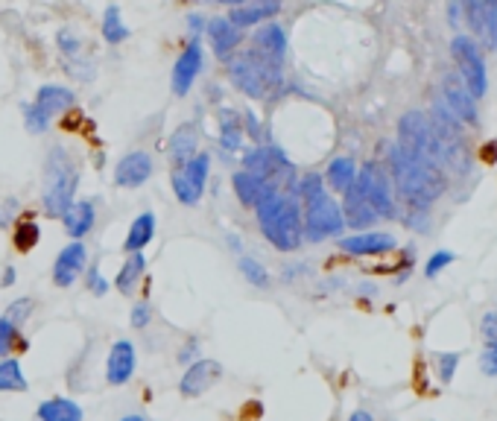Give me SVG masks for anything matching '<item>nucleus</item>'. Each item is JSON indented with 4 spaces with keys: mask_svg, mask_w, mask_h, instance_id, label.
I'll return each instance as SVG.
<instances>
[{
    "mask_svg": "<svg viewBox=\"0 0 497 421\" xmlns=\"http://www.w3.org/2000/svg\"><path fill=\"white\" fill-rule=\"evenodd\" d=\"M389 173H393V187L398 196L412 208H430L445 191V170L412 155L398 141L389 146Z\"/></svg>",
    "mask_w": 497,
    "mask_h": 421,
    "instance_id": "1",
    "label": "nucleus"
},
{
    "mask_svg": "<svg viewBox=\"0 0 497 421\" xmlns=\"http://www.w3.org/2000/svg\"><path fill=\"white\" fill-rule=\"evenodd\" d=\"M258 226L263 231V237L278 249V252H295L304 244V231H302V205L295 194L287 191H275L263 199L255 208Z\"/></svg>",
    "mask_w": 497,
    "mask_h": 421,
    "instance_id": "2",
    "label": "nucleus"
},
{
    "mask_svg": "<svg viewBox=\"0 0 497 421\" xmlns=\"http://www.w3.org/2000/svg\"><path fill=\"white\" fill-rule=\"evenodd\" d=\"M79 185V167L65 146H53L45 164V214L59 217L73 205Z\"/></svg>",
    "mask_w": 497,
    "mask_h": 421,
    "instance_id": "3",
    "label": "nucleus"
},
{
    "mask_svg": "<svg viewBox=\"0 0 497 421\" xmlns=\"http://www.w3.org/2000/svg\"><path fill=\"white\" fill-rule=\"evenodd\" d=\"M228 77L246 97L263 100L281 86V65L261 56L255 47H249L228 62Z\"/></svg>",
    "mask_w": 497,
    "mask_h": 421,
    "instance_id": "4",
    "label": "nucleus"
},
{
    "mask_svg": "<svg viewBox=\"0 0 497 421\" xmlns=\"http://www.w3.org/2000/svg\"><path fill=\"white\" fill-rule=\"evenodd\" d=\"M243 170L263 178L267 185L281 187V191H287V194H295V185H299L293 161L272 144L252 146V150L243 155Z\"/></svg>",
    "mask_w": 497,
    "mask_h": 421,
    "instance_id": "5",
    "label": "nucleus"
},
{
    "mask_svg": "<svg viewBox=\"0 0 497 421\" xmlns=\"http://www.w3.org/2000/svg\"><path fill=\"white\" fill-rule=\"evenodd\" d=\"M302 205V231L308 244H322V240L340 235L343 231V210L336 205V199L322 191L311 199H304Z\"/></svg>",
    "mask_w": 497,
    "mask_h": 421,
    "instance_id": "6",
    "label": "nucleus"
},
{
    "mask_svg": "<svg viewBox=\"0 0 497 421\" xmlns=\"http://www.w3.org/2000/svg\"><path fill=\"white\" fill-rule=\"evenodd\" d=\"M398 144L410 150L412 155L425 158L442 167V150H439V138L433 132L430 118H425L421 111H407L398 123Z\"/></svg>",
    "mask_w": 497,
    "mask_h": 421,
    "instance_id": "7",
    "label": "nucleus"
},
{
    "mask_svg": "<svg viewBox=\"0 0 497 421\" xmlns=\"http://www.w3.org/2000/svg\"><path fill=\"white\" fill-rule=\"evenodd\" d=\"M357 191L363 194V199L369 205H372V210L380 217L393 219L398 214L395 208V194H393V182H389L386 170L375 161H369L363 167H357Z\"/></svg>",
    "mask_w": 497,
    "mask_h": 421,
    "instance_id": "8",
    "label": "nucleus"
},
{
    "mask_svg": "<svg viewBox=\"0 0 497 421\" xmlns=\"http://www.w3.org/2000/svg\"><path fill=\"white\" fill-rule=\"evenodd\" d=\"M451 53H453V59H457L462 86L468 88L471 97L474 100L485 97V91H489V77H485V62L480 56L477 41L468 36H453Z\"/></svg>",
    "mask_w": 497,
    "mask_h": 421,
    "instance_id": "9",
    "label": "nucleus"
},
{
    "mask_svg": "<svg viewBox=\"0 0 497 421\" xmlns=\"http://www.w3.org/2000/svg\"><path fill=\"white\" fill-rule=\"evenodd\" d=\"M208 173H211V158L205 153H196L190 161L173 167V194L182 205H199V199L205 194V185H208Z\"/></svg>",
    "mask_w": 497,
    "mask_h": 421,
    "instance_id": "10",
    "label": "nucleus"
},
{
    "mask_svg": "<svg viewBox=\"0 0 497 421\" xmlns=\"http://www.w3.org/2000/svg\"><path fill=\"white\" fill-rule=\"evenodd\" d=\"M220 377H223V366L217 360H196L185 368L182 381H178V392L185 398H199V395H205Z\"/></svg>",
    "mask_w": 497,
    "mask_h": 421,
    "instance_id": "11",
    "label": "nucleus"
},
{
    "mask_svg": "<svg viewBox=\"0 0 497 421\" xmlns=\"http://www.w3.org/2000/svg\"><path fill=\"white\" fill-rule=\"evenodd\" d=\"M442 94H445L442 105H445L453 118H457L460 123L477 126V100L471 97L460 77H445V82H442Z\"/></svg>",
    "mask_w": 497,
    "mask_h": 421,
    "instance_id": "12",
    "label": "nucleus"
},
{
    "mask_svg": "<svg viewBox=\"0 0 497 421\" xmlns=\"http://www.w3.org/2000/svg\"><path fill=\"white\" fill-rule=\"evenodd\" d=\"M462 15L468 18L474 36L489 50H497V4H485V0H471L462 6Z\"/></svg>",
    "mask_w": 497,
    "mask_h": 421,
    "instance_id": "13",
    "label": "nucleus"
},
{
    "mask_svg": "<svg viewBox=\"0 0 497 421\" xmlns=\"http://www.w3.org/2000/svg\"><path fill=\"white\" fill-rule=\"evenodd\" d=\"M205 36L211 41V50L220 62H231L237 56V50L243 45V36L237 27L228 24V18H211L205 21Z\"/></svg>",
    "mask_w": 497,
    "mask_h": 421,
    "instance_id": "14",
    "label": "nucleus"
},
{
    "mask_svg": "<svg viewBox=\"0 0 497 421\" xmlns=\"http://www.w3.org/2000/svg\"><path fill=\"white\" fill-rule=\"evenodd\" d=\"M86 263H88V249L82 246L79 240L68 244L59 252L56 263H53V281H56V287H70V284L82 276Z\"/></svg>",
    "mask_w": 497,
    "mask_h": 421,
    "instance_id": "15",
    "label": "nucleus"
},
{
    "mask_svg": "<svg viewBox=\"0 0 497 421\" xmlns=\"http://www.w3.org/2000/svg\"><path fill=\"white\" fill-rule=\"evenodd\" d=\"M340 249L345 252V255H354V258H375V255H386V252H393L395 237L386 235V231H363V235L343 237Z\"/></svg>",
    "mask_w": 497,
    "mask_h": 421,
    "instance_id": "16",
    "label": "nucleus"
},
{
    "mask_svg": "<svg viewBox=\"0 0 497 421\" xmlns=\"http://www.w3.org/2000/svg\"><path fill=\"white\" fill-rule=\"evenodd\" d=\"M199 70H203V47H199V41H190V45L178 53V59L173 65V91L178 94V97L190 94Z\"/></svg>",
    "mask_w": 497,
    "mask_h": 421,
    "instance_id": "17",
    "label": "nucleus"
},
{
    "mask_svg": "<svg viewBox=\"0 0 497 421\" xmlns=\"http://www.w3.org/2000/svg\"><path fill=\"white\" fill-rule=\"evenodd\" d=\"M135 366H137L135 345L129 340H118L112 345L109 360H105V381H109L112 386L129 384L135 375Z\"/></svg>",
    "mask_w": 497,
    "mask_h": 421,
    "instance_id": "18",
    "label": "nucleus"
},
{
    "mask_svg": "<svg viewBox=\"0 0 497 421\" xmlns=\"http://www.w3.org/2000/svg\"><path fill=\"white\" fill-rule=\"evenodd\" d=\"M150 176H153V158L141 150L126 153L118 161V167H114V185L118 187H141Z\"/></svg>",
    "mask_w": 497,
    "mask_h": 421,
    "instance_id": "19",
    "label": "nucleus"
},
{
    "mask_svg": "<svg viewBox=\"0 0 497 421\" xmlns=\"http://www.w3.org/2000/svg\"><path fill=\"white\" fill-rule=\"evenodd\" d=\"M252 47H255L261 56H267L272 62H278L284 65V56H287V33H284L281 24H263L255 29V36H252Z\"/></svg>",
    "mask_w": 497,
    "mask_h": 421,
    "instance_id": "20",
    "label": "nucleus"
},
{
    "mask_svg": "<svg viewBox=\"0 0 497 421\" xmlns=\"http://www.w3.org/2000/svg\"><path fill=\"white\" fill-rule=\"evenodd\" d=\"M73 103H77V97H73V91L65 88V86H41L38 94H36V103H29L33 109L50 123V118H56V114L73 109Z\"/></svg>",
    "mask_w": 497,
    "mask_h": 421,
    "instance_id": "21",
    "label": "nucleus"
},
{
    "mask_svg": "<svg viewBox=\"0 0 497 421\" xmlns=\"http://www.w3.org/2000/svg\"><path fill=\"white\" fill-rule=\"evenodd\" d=\"M281 12V4H243V6H231L228 9V24L237 29H249V27H263L269 24V18Z\"/></svg>",
    "mask_w": 497,
    "mask_h": 421,
    "instance_id": "22",
    "label": "nucleus"
},
{
    "mask_svg": "<svg viewBox=\"0 0 497 421\" xmlns=\"http://www.w3.org/2000/svg\"><path fill=\"white\" fill-rule=\"evenodd\" d=\"M343 223L345 226H352V228H369V226H375L377 223V214L372 210V205L366 202L363 194L357 191V185L354 187H348V191L343 194Z\"/></svg>",
    "mask_w": 497,
    "mask_h": 421,
    "instance_id": "23",
    "label": "nucleus"
},
{
    "mask_svg": "<svg viewBox=\"0 0 497 421\" xmlns=\"http://www.w3.org/2000/svg\"><path fill=\"white\" fill-rule=\"evenodd\" d=\"M231 185H235V194H237L240 202L249 205V208H258L263 199H267L275 191V185H267L263 178L252 176L246 170H240V173L231 176ZM278 191H281V187H278Z\"/></svg>",
    "mask_w": 497,
    "mask_h": 421,
    "instance_id": "24",
    "label": "nucleus"
},
{
    "mask_svg": "<svg viewBox=\"0 0 497 421\" xmlns=\"http://www.w3.org/2000/svg\"><path fill=\"white\" fill-rule=\"evenodd\" d=\"M62 223H65L68 235L73 240L86 237L88 231L94 228V223H97V210H94V202H91V199H79V202H73L65 214H62Z\"/></svg>",
    "mask_w": 497,
    "mask_h": 421,
    "instance_id": "25",
    "label": "nucleus"
},
{
    "mask_svg": "<svg viewBox=\"0 0 497 421\" xmlns=\"http://www.w3.org/2000/svg\"><path fill=\"white\" fill-rule=\"evenodd\" d=\"M196 129L190 123H185V126H178V129L170 135V141H167V153H170V158H173V164L178 167V164H185V161H190V158L196 155Z\"/></svg>",
    "mask_w": 497,
    "mask_h": 421,
    "instance_id": "26",
    "label": "nucleus"
},
{
    "mask_svg": "<svg viewBox=\"0 0 497 421\" xmlns=\"http://www.w3.org/2000/svg\"><path fill=\"white\" fill-rule=\"evenodd\" d=\"M144 272H146V258H144V252H135V255H129L123 260V267L118 272V278H114V287H118L123 296H132L135 287L141 284L144 278Z\"/></svg>",
    "mask_w": 497,
    "mask_h": 421,
    "instance_id": "27",
    "label": "nucleus"
},
{
    "mask_svg": "<svg viewBox=\"0 0 497 421\" xmlns=\"http://www.w3.org/2000/svg\"><path fill=\"white\" fill-rule=\"evenodd\" d=\"M327 185H331V191L336 194H345L348 187H354L357 182V164H354V158H334L331 164H327Z\"/></svg>",
    "mask_w": 497,
    "mask_h": 421,
    "instance_id": "28",
    "label": "nucleus"
},
{
    "mask_svg": "<svg viewBox=\"0 0 497 421\" xmlns=\"http://www.w3.org/2000/svg\"><path fill=\"white\" fill-rule=\"evenodd\" d=\"M243 118H237V111L223 109L220 111V146L226 153H237L243 146Z\"/></svg>",
    "mask_w": 497,
    "mask_h": 421,
    "instance_id": "29",
    "label": "nucleus"
},
{
    "mask_svg": "<svg viewBox=\"0 0 497 421\" xmlns=\"http://www.w3.org/2000/svg\"><path fill=\"white\" fill-rule=\"evenodd\" d=\"M38 421H82V407L70 398H50L38 407Z\"/></svg>",
    "mask_w": 497,
    "mask_h": 421,
    "instance_id": "30",
    "label": "nucleus"
},
{
    "mask_svg": "<svg viewBox=\"0 0 497 421\" xmlns=\"http://www.w3.org/2000/svg\"><path fill=\"white\" fill-rule=\"evenodd\" d=\"M153 235H155V217L146 210V214H141L132 223L129 235H126V240H123V249L129 252V255H135V252H144V246L150 244Z\"/></svg>",
    "mask_w": 497,
    "mask_h": 421,
    "instance_id": "31",
    "label": "nucleus"
},
{
    "mask_svg": "<svg viewBox=\"0 0 497 421\" xmlns=\"http://www.w3.org/2000/svg\"><path fill=\"white\" fill-rule=\"evenodd\" d=\"M27 389V375L21 372V363L6 357L0 360V392H24Z\"/></svg>",
    "mask_w": 497,
    "mask_h": 421,
    "instance_id": "32",
    "label": "nucleus"
},
{
    "mask_svg": "<svg viewBox=\"0 0 497 421\" xmlns=\"http://www.w3.org/2000/svg\"><path fill=\"white\" fill-rule=\"evenodd\" d=\"M103 38L109 41V45H120V41L129 38V27L123 24V15L118 6H105V15H103Z\"/></svg>",
    "mask_w": 497,
    "mask_h": 421,
    "instance_id": "33",
    "label": "nucleus"
},
{
    "mask_svg": "<svg viewBox=\"0 0 497 421\" xmlns=\"http://www.w3.org/2000/svg\"><path fill=\"white\" fill-rule=\"evenodd\" d=\"M15 349H27V343L21 340V331L6 316H0V360H6Z\"/></svg>",
    "mask_w": 497,
    "mask_h": 421,
    "instance_id": "34",
    "label": "nucleus"
},
{
    "mask_svg": "<svg viewBox=\"0 0 497 421\" xmlns=\"http://www.w3.org/2000/svg\"><path fill=\"white\" fill-rule=\"evenodd\" d=\"M237 269L243 272V278H246L249 284H255V287H269V272H267V267H263L261 260H255V258H240L237 260Z\"/></svg>",
    "mask_w": 497,
    "mask_h": 421,
    "instance_id": "35",
    "label": "nucleus"
},
{
    "mask_svg": "<svg viewBox=\"0 0 497 421\" xmlns=\"http://www.w3.org/2000/svg\"><path fill=\"white\" fill-rule=\"evenodd\" d=\"M15 249L18 252H33L36 244H38V237H41V231L38 226L33 223V219H21V223L15 226Z\"/></svg>",
    "mask_w": 497,
    "mask_h": 421,
    "instance_id": "36",
    "label": "nucleus"
},
{
    "mask_svg": "<svg viewBox=\"0 0 497 421\" xmlns=\"http://www.w3.org/2000/svg\"><path fill=\"white\" fill-rule=\"evenodd\" d=\"M29 313H33V301L29 299H18L9 304V310H6V319L15 325V328H21L27 319H29Z\"/></svg>",
    "mask_w": 497,
    "mask_h": 421,
    "instance_id": "37",
    "label": "nucleus"
},
{
    "mask_svg": "<svg viewBox=\"0 0 497 421\" xmlns=\"http://www.w3.org/2000/svg\"><path fill=\"white\" fill-rule=\"evenodd\" d=\"M451 263H453V252L442 249V252H436V255H433V258L427 260V267H425V276H427V278H436L442 269H445V267H451Z\"/></svg>",
    "mask_w": 497,
    "mask_h": 421,
    "instance_id": "38",
    "label": "nucleus"
},
{
    "mask_svg": "<svg viewBox=\"0 0 497 421\" xmlns=\"http://www.w3.org/2000/svg\"><path fill=\"white\" fill-rule=\"evenodd\" d=\"M56 41H59V47H62V53H65V56H77L79 53V47H82V41H79V36L73 33V29H59V36H56Z\"/></svg>",
    "mask_w": 497,
    "mask_h": 421,
    "instance_id": "39",
    "label": "nucleus"
},
{
    "mask_svg": "<svg viewBox=\"0 0 497 421\" xmlns=\"http://www.w3.org/2000/svg\"><path fill=\"white\" fill-rule=\"evenodd\" d=\"M480 368H483V375L497 377V345H489V343L483 345V351H480Z\"/></svg>",
    "mask_w": 497,
    "mask_h": 421,
    "instance_id": "40",
    "label": "nucleus"
},
{
    "mask_svg": "<svg viewBox=\"0 0 497 421\" xmlns=\"http://www.w3.org/2000/svg\"><path fill=\"white\" fill-rule=\"evenodd\" d=\"M436 363H439V377L448 384L451 377H453V368L460 366V354H439V357H436Z\"/></svg>",
    "mask_w": 497,
    "mask_h": 421,
    "instance_id": "41",
    "label": "nucleus"
},
{
    "mask_svg": "<svg viewBox=\"0 0 497 421\" xmlns=\"http://www.w3.org/2000/svg\"><path fill=\"white\" fill-rule=\"evenodd\" d=\"M480 331H483V336H485V343L497 345V310H489V313L483 316Z\"/></svg>",
    "mask_w": 497,
    "mask_h": 421,
    "instance_id": "42",
    "label": "nucleus"
},
{
    "mask_svg": "<svg viewBox=\"0 0 497 421\" xmlns=\"http://www.w3.org/2000/svg\"><path fill=\"white\" fill-rule=\"evenodd\" d=\"M150 316H153L150 304L137 301L135 308H132V328H146V325H150Z\"/></svg>",
    "mask_w": 497,
    "mask_h": 421,
    "instance_id": "43",
    "label": "nucleus"
},
{
    "mask_svg": "<svg viewBox=\"0 0 497 421\" xmlns=\"http://www.w3.org/2000/svg\"><path fill=\"white\" fill-rule=\"evenodd\" d=\"M88 290L94 293V296H105V293H109V284H105L103 272L97 267L88 269Z\"/></svg>",
    "mask_w": 497,
    "mask_h": 421,
    "instance_id": "44",
    "label": "nucleus"
},
{
    "mask_svg": "<svg viewBox=\"0 0 497 421\" xmlns=\"http://www.w3.org/2000/svg\"><path fill=\"white\" fill-rule=\"evenodd\" d=\"M203 29H205V18L194 12L187 18V33H190V41H199V36H203Z\"/></svg>",
    "mask_w": 497,
    "mask_h": 421,
    "instance_id": "45",
    "label": "nucleus"
},
{
    "mask_svg": "<svg viewBox=\"0 0 497 421\" xmlns=\"http://www.w3.org/2000/svg\"><path fill=\"white\" fill-rule=\"evenodd\" d=\"M0 284H4V287H12V284H15V269L12 267L4 269V276H0Z\"/></svg>",
    "mask_w": 497,
    "mask_h": 421,
    "instance_id": "46",
    "label": "nucleus"
},
{
    "mask_svg": "<svg viewBox=\"0 0 497 421\" xmlns=\"http://www.w3.org/2000/svg\"><path fill=\"white\" fill-rule=\"evenodd\" d=\"M348 421H375L372 413H366V409H354L352 416H348Z\"/></svg>",
    "mask_w": 497,
    "mask_h": 421,
    "instance_id": "47",
    "label": "nucleus"
},
{
    "mask_svg": "<svg viewBox=\"0 0 497 421\" xmlns=\"http://www.w3.org/2000/svg\"><path fill=\"white\" fill-rule=\"evenodd\" d=\"M120 421H146V418H141V416H123Z\"/></svg>",
    "mask_w": 497,
    "mask_h": 421,
    "instance_id": "48",
    "label": "nucleus"
}]
</instances>
